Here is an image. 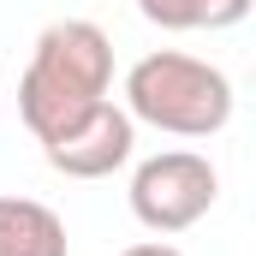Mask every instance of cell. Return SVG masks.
Segmentation results:
<instances>
[{
	"label": "cell",
	"mask_w": 256,
	"mask_h": 256,
	"mask_svg": "<svg viewBox=\"0 0 256 256\" xmlns=\"http://www.w3.org/2000/svg\"><path fill=\"white\" fill-rule=\"evenodd\" d=\"M42 155L66 179H108L114 167H126V155H131V114L114 108V102H96L72 126L42 137Z\"/></svg>",
	"instance_id": "277c9868"
},
{
	"label": "cell",
	"mask_w": 256,
	"mask_h": 256,
	"mask_svg": "<svg viewBox=\"0 0 256 256\" xmlns=\"http://www.w3.org/2000/svg\"><path fill=\"white\" fill-rule=\"evenodd\" d=\"M108 90H114V42H108V30L90 24V18H60L30 48V66L18 78V114L42 143L60 126H72L78 114H90L96 102H108Z\"/></svg>",
	"instance_id": "6da1fadb"
},
{
	"label": "cell",
	"mask_w": 256,
	"mask_h": 256,
	"mask_svg": "<svg viewBox=\"0 0 256 256\" xmlns=\"http://www.w3.org/2000/svg\"><path fill=\"white\" fill-rule=\"evenodd\" d=\"M120 256H185V250H173V244H161V238H143V244H131V250Z\"/></svg>",
	"instance_id": "52a82bcc"
},
{
	"label": "cell",
	"mask_w": 256,
	"mask_h": 256,
	"mask_svg": "<svg viewBox=\"0 0 256 256\" xmlns=\"http://www.w3.org/2000/svg\"><path fill=\"white\" fill-rule=\"evenodd\" d=\"M126 114L173 137H208L232 120V84L220 66L196 54L155 48L126 72Z\"/></svg>",
	"instance_id": "7a4b0ae2"
},
{
	"label": "cell",
	"mask_w": 256,
	"mask_h": 256,
	"mask_svg": "<svg viewBox=\"0 0 256 256\" xmlns=\"http://www.w3.org/2000/svg\"><path fill=\"white\" fill-rule=\"evenodd\" d=\"M0 256H66V220L36 196H0Z\"/></svg>",
	"instance_id": "5b68a950"
},
{
	"label": "cell",
	"mask_w": 256,
	"mask_h": 256,
	"mask_svg": "<svg viewBox=\"0 0 256 256\" xmlns=\"http://www.w3.org/2000/svg\"><path fill=\"white\" fill-rule=\"evenodd\" d=\"M220 196V173L196 149H161L131 173V214L149 232H185Z\"/></svg>",
	"instance_id": "3957f363"
},
{
	"label": "cell",
	"mask_w": 256,
	"mask_h": 256,
	"mask_svg": "<svg viewBox=\"0 0 256 256\" xmlns=\"http://www.w3.org/2000/svg\"><path fill=\"white\" fill-rule=\"evenodd\" d=\"M137 12L161 30H226L250 12V0H137Z\"/></svg>",
	"instance_id": "8992f818"
}]
</instances>
